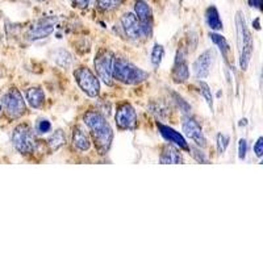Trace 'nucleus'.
<instances>
[{
  "mask_svg": "<svg viewBox=\"0 0 263 263\" xmlns=\"http://www.w3.org/2000/svg\"><path fill=\"white\" fill-rule=\"evenodd\" d=\"M190 152H192L194 158L198 160V162H200V163H207V162H208L206 154H204L202 150L199 149V148H190Z\"/></svg>",
  "mask_w": 263,
  "mask_h": 263,
  "instance_id": "bb28decb",
  "label": "nucleus"
},
{
  "mask_svg": "<svg viewBox=\"0 0 263 263\" xmlns=\"http://www.w3.org/2000/svg\"><path fill=\"white\" fill-rule=\"evenodd\" d=\"M37 1H45V0H37Z\"/></svg>",
  "mask_w": 263,
  "mask_h": 263,
  "instance_id": "f704fd0d",
  "label": "nucleus"
},
{
  "mask_svg": "<svg viewBox=\"0 0 263 263\" xmlns=\"http://www.w3.org/2000/svg\"><path fill=\"white\" fill-rule=\"evenodd\" d=\"M254 153L258 158H261L263 154V137H260L257 140L256 145H254Z\"/></svg>",
  "mask_w": 263,
  "mask_h": 263,
  "instance_id": "c756f323",
  "label": "nucleus"
},
{
  "mask_svg": "<svg viewBox=\"0 0 263 263\" xmlns=\"http://www.w3.org/2000/svg\"><path fill=\"white\" fill-rule=\"evenodd\" d=\"M70 1H71L74 7L82 8V9H83V8H87L88 5H90V1H91V0H70Z\"/></svg>",
  "mask_w": 263,
  "mask_h": 263,
  "instance_id": "7c9ffc66",
  "label": "nucleus"
},
{
  "mask_svg": "<svg viewBox=\"0 0 263 263\" xmlns=\"http://www.w3.org/2000/svg\"><path fill=\"white\" fill-rule=\"evenodd\" d=\"M25 96H27V100L29 105L35 109L42 107V104L45 102V94L42 91V88L40 87H31L28 88L27 92H25Z\"/></svg>",
  "mask_w": 263,
  "mask_h": 263,
  "instance_id": "f3484780",
  "label": "nucleus"
},
{
  "mask_svg": "<svg viewBox=\"0 0 263 263\" xmlns=\"http://www.w3.org/2000/svg\"><path fill=\"white\" fill-rule=\"evenodd\" d=\"M172 98H174V100H175V103L178 104V107L182 109V112H183L184 114H190L191 112V107L188 105V103L186 102V100L182 99V96H179L178 94H172Z\"/></svg>",
  "mask_w": 263,
  "mask_h": 263,
  "instance_id": "a878e982",
  "label": "nucleus"
},
{
  "mask_svg": "<svg viewBox=\"0 0 263 263\" xmlns=\"http://www.w3.org/2000/svg\"><path fill=\"white\" fill-rule=\"evenodd\" d=\"M73 145L79 152H87L91 148V140L90 136L86 133V130L80 125L74 126L73 129Z\"/></svg>",
  "mask_w": 263,
  "mask_h": 263,
  "instance_id": "dca6fc26",
  "label": "nucleus"
},
{
  "mask_svg": "<svg viewBox=\"0 0 263 263\" xmlns=\"http://www.w3.org/2000/svg\"><path fill=\"white\" fill-rule=\"evenodd\" d=\"M74 78H75V82L78 83L80 90H82L86 95L90 96V98H94V99L99 96V79H98V76L92 73L88 67H86V66L78 67V69L74 71Z\"/></svg>",
  "mask_w": 263,
  "mask_h": 263,
  "instance_id": "20e7f679",
  "label": "nucleus"
},
{
  "mask_svg": "<svg viewBox=\"0 0 263 263\" xmlns=\"http://www.w3.org/2000/svg\"><path fill=\"white\" fill-rule=\"evenodd\" d=\"M112 76L114 79L121 82L124 84H129V86H136V84L142 83L144 80L149 78V73H146L142 69L133 65L125 58H114L113 62V71Z\"/></svg>",
  "mask_w": 263,
  "mask_h": 263,
  "instance_id": "f03ea898",
  "label": "nucleus"
},
{
  "mask_svg": "<svg viewBox=\"0 0 263 263\" xmlns=\"http://www.w3.org/2000/svg\"><path fill=\"white\" fill-rule=\"evenodd\" d=\"M0 108H1V107H0Z\"/></svg>",
  "mask_w": 263,
  "mask_h": 263,
  "instance_id": "c9c22d12",
  "label": "nucleus"
},
{
  "mask_svg": "<svg viewBox=\"0 0 263 263\" xmlns=\"http://www.w3.org/2000/svg\"><path fill=\"white\" fill-rule=\"evenodd\" d=\"M163 55H164L163 46L160 45V44H156L152 50V63L154 67H158V66L160 65V62L163 59Z\"/></svg>",
  "mask_w": 263,
  "mask_h": 263,
  "instance_id": "b1692460",
  "label": "nucleus"
},
{
  "mask_svg": "<svg viewBox=\"0 0 263 263\" xmlns=\"http://www.w3.org/2000/svg\"><path fill=\"white\" fill-rule=\"evenodd\" d=\"M113 62H114V54L111 50L108 49H100L96 54L95 59H94V66H95V71L98 73L99 78L103 80L107 86L113 84Z\"/></svg>",
  "mask_w": 263,
  "mask_h": 263,
  "instance_id": "39448f33",
  "label": "nucleus"
},
{
  "mask_svg": "<svg viewBox=\"0 0 263 263\" xmlns=\"http://www.w3.org/2000/svg\"><path fill=\"white\" fill-rule=\"evenodd\" d=\"M249 5L257 9H262V0H249Z\"/></svg>",
  "mask_w": 263,
  "mask_h": 263,
  "instance_id": "2f4dec72",
  "label": "nucleus"
},
{
  "mask_svg": "<svg viewBox=\"0 0 263 263\" xmlns=\"http://www.w3.org/2000/svg\"><path fill=\"white\" fill-rule=\"evenodd\" d=\"M206 21L207 25L212 29V31H221L222 29V21L220 19V13H218L217 8L214 5L207 8L206 11Z\"/></svg>",
  "mask_w": 263,
  "mask_h": 263,
  "instance_id": "a211bd4d",
  "label": "nucleus"
},
{
  "mask_svg": "<svg viewBox=\"0 0 263 263\" xmlns=\"http://www.w3.org/2000/svg\"><path fill=\"white\" fill-rule=\"evenodd\" d=\"M246 153H248V142L245 138H241L238 142V158L245 159L246 158Z\"/></svg>",
  "mask_w": 263,
  "mask_h": 263,
  "instance_id": "c85d7f7f",
  "label": "nucleus"
},
{
  "mask_svg": "<svg viewBox=\"0 0 263 263\" xmlns=\"http://www.w3.org/2000/svg\"><path fill=\"white\" fill-rule=\"evenodd\" d=\"M124 1L125 0H96V7L99 8L100 11L104 12L113 11V9L120 7Z\"/></svg>",
  "mask_w": 263,
  "mask_h": 263,
  "instance_id": "4be33fe9",
  "label": "nucleus"
},
{
  "mask_svg": "<svg viewBox=\"0 0 263 263\" xmlns=\"http://www.w3.org/2000/svg\"><path fill=\"white\" fill-rule=\"evenodd\" d=\"M66 144V136L65 132L62 129H57L55 132H53V134L50 136L48 140V146L52 152H57Z\"/></svg>",
  "mask_w": 263,
  "mask_h": 263,
  "instance_id": "aec40b11",
  "label": "nucleus"
},
{
  "mask_svg": "<svg viewBox=\"0 0 263 263\" xmlns=\"http://www.w3.org/2000/svg\"><path fill=\"white\" fill-rule=\"evenodd\" d=\"M121 25L122 31L125 33V36L133 41H138L144 38V33H142L141 24L140 20L137 19V16L132 13V12H126L121 17Z\"/></svg>",
  "mask_w": 263,
  "mask_h": 263,
  "instance_id": "9b49d317",
  "label": "nucleus"
},
{
  "mask_svg": "<svg viewBox=\"0 0 263 263\" xmlns=\"http://www.w3.org/2000/svg\"><path fill=\"white\" fill-rule=\"evenodd\" d=\"M12 145L21 154H31L35 152L37 142L31 126L28 124H20L16 126L12 133Z\"/></svg>",
  "mask_w": 263,
  "mask_h": 263,
  "instance_id": "7ed1b4c3",
  "label": "nucleus"
},
{
  "mask_svg": "<svg viewBox=\"0 0 263 263\" xmlns=\"http://www.w3.org/2000/svg\"><path fill=\"white\" fill-rule=\"evenodd\" d=\"M114 120L120 129L132 130L136 128L137 124V113L129 103H122L118 105L114 114Z\"/></svg>",
  "mask_w": 263,
  "mask_h": 263,
  "instance_id": "1a4fd4ad",
  "label": "nucleus"
},
{
  "mask_svg": "<svg viewBox=\"0 0 263 263\" xmlns=\"http://www.w3.org/2000/svg\"><path fill=\"white\" fill-rule=\"evenodd\" d=\"M248 124V120L246 118H242V120H240V122H238V125L240 126H245Z\"/></svg>",
  "mask_w": 263,
  "mask_h": 263,
  "instance_id": "72a5a7b5",
  "label": "nucleus"
},
{
  "mask_svg": "<svg viewBox=\"0 0 263 263\" xmlns=\"http://www.w3.org/2000/svg\"><path fill=\"white\" fill-rule=\"evenodd\" d=\"M134 12L141 24L144 38H149L153 33V12L152 8L145 0H136Z\"/></svg>",
  "mask_w": 263,
  "mask_h": 263,
  "instance_id": "6e6552de",
  "label": "nucleus"
},
{
  "mask_svg": "<svg viewBox=\"0 0 263 263\" xmlns=\"http://www.w3.org/2000/svg\"><path fill=\"white\" fill-rule=\"evenodd\" d=\"M214 62V52L212 49H208L206 52H203L196 61L192 65L194 69V74L198 79H204L207 76L210 75V67L213 65Z\"/></svg>",
  "mask_w": 263,
  "mask_h": 263,
  "instance_id": "f8f14e48",
  "label": "nucleus"
},
{
  "mask_svg": "<svg viewBox=\"0 0 263 263\" xmlns=\"http://www.w3.org/2000/svg\"><path fill=\"white\" fill-rule=\"evenodd\" d=\"M1 104H3L4 109H5L7 114L11 118L21 117L27 111L25 100H24L21 92L19 90H16V88H11L1 98Z\"/></svg>",
  "mask_w": 263,
  "mask_h": 263,
  "instance_id": "423d86ee",
  "label": "nucleus"
},
{
  "mask_svg": "<svg viewBox=\"0 0 263 263\" xmlns=\"http://www.w3.org/2000/svg\"><path fill=\"white\" fill-rule=\"evenodd\" d=\"M186 57H187V54L183 49L178 50L171 73V78L175 83H184L190 78V67H188Z\"/></svg>",
  "mask_w": 263,
  "mask_h": 263,
  "instance_id": "ddd939ff",
  "label": "nucleus"
},
{
  "mask_svg": "<svg viewBox=\"0 0 263 263\" xmlns=\"http://www.w3.org/2000/svg\"><path fill=\"white\" fill-rule=\"evenodd\" d=\"M199 88H200V92H202L203 98H204V100H206L207 104H208V107L210 108V111L213 112V96H212L210 86H208L206 82L199 79Z\"/></svg>",
  "mask_w": 263,
  "mask_h": 263,
  "instance_id": "5701e85b",
  "label": "nucleus"
},
{
  "mask_svg": "<svg viewBox=\"0 0 263 263\" xmlns=\"http://www.w3.org/2000/svg\"><path fill=\"white\" fill-rule=\"evenodd\" d=\"M83 120L90 129L96 150L99 154H107L113 141V130L107 118L98 111H88L84 114Z\"/></svg>",
  "mask_w": 263,
  "mask_h": 263,
  "instance_id": "f257e3e1",
  "label": "nucleus"
},
{
  "mask_svg": "<svg viewBox=\"0 0 263 263\" xmlns=\"http://www.w3.org/2000/svg\"><path fill=\"white\" fill-rule=\"evenodd\" d=\"M52 130V124H50V121H48V120H40L37 124V132L38 133L41 134H45L48 133V132H50Z\"/></svg>",
  "mask_w": 263,
  "mask_h": 263,
  "instance_id": "cd10ccee",
  "label": "nucleus"
},
{
  "mask_svg": "<svg viewBox=\"0 0 263 263\" xmlns=\"http://www.w3.org/2000/svg\"><path fill=\"white\" fill-rule=\"evenodd\" d=\"M182 128H183V133L190 140H192L196 145L200 146V148L207 146V138L204 136V133H203V129L198 124V121L191 117L190 114L184 116L183 122H182Z\"/></svg>",
  "mask_w": 263,
  "mask_h": 263,
  "instance_id": "9d476101",
  "label": "nucleus"
},
{
  "mask_svg": "<svg viewBox=\"0 0 263 263\" xmlns=\"http://www.w3.org/2000/svg\"><path fill=\"white\" fill-rule=\"evenodd\" d=\"M157 126H158V129H159V133L162 134V137L166 140V141L171 142L174 145L179 146L180 149L183 150H190V146L186 142L184 137L179 132H176L175 129H172L171 126L164 125L162 122H157Z\"/></svg>",
  "mask_w": 263,
  "mask_h": 263,
  "instance_id": "4468645a",
  "label": "nucleus"
},
{
  "mask_svg": "<svg viewBox=\"0 0 263 263\" xmlns=\"http://www.w3.org/2000/svg\"><path fill=\"white\" fill-rule=\"evenodd\" d=\"M254 28H256L257 31H261V25H260V19L254 20Z\"/></svg>",
  "mask_w": 263,
  "mask_h": 263,
  "instance_id": "473e14b6",
  "label": "nucleus"
},
{
  "mask_svg": "<svg viewBox=\"0 0 263 263\" xmlns=\"http://www.w3.org/2000/svg\"><path fill=\"white\" fill-rule=\"evenodd\" d=\"M159 162L162 164H178V163H183V156L182 153L179 152L178 148H175L171 144H167V145L163 146L162 149V153H160L159 157Z\"/></svg>",
  "mask_w": 263,
  "mask_h": 263,
  "instance_id": "2eb2a0df",
  "label": "nucleus"
},
{
  "mask_svg": "<svg viewBox=\"0 0 263 263\" xmlns=\"http://www.w3.org/2000/svg\"><path fill=\"white\" fill-rule=\"evenodd\" d=\"M210 38L213 41V44L217 46L220 52H221L222 57L226 62L229 61V57H230V46H229L228 41L225 40V37L221 35H217V33H210Z\"/></svg>",
  "mask_w": 263,
  "mask_h": 263,
  "instance_id": "6ab92c4d",
  "label": "nucleus"
},
{
  "mask_svg": "<svg viewBox=\"0 0 263 263\" xmlns=\"http://www.w3.org/2000/svg\"><path fill=\"white\" fill-rule=\"evenodd\" d=\"M53 57L55 63H57L58 66L63 67V69H69L70 66H71V63H73V57H71V54L63 49L57 50V52L53 54Z\"/></svg>",
  "mask_w": 263,
  "mask_h": 263,
  "instance_id": "412c9836",
  "label": "nucleus"
},
{
  "mask_svg": "<svg viewBox=\"0 0 263 263\" xmlns=\"http://www.w3.org/2000/svg\"><path fill=\"white\" fill-rule=\"evenodd\" d=\"M55 24H57V17H52V16L37 20L28 32V40L37 41L42 38H48L50 35H53Z\"/></svg>",
  "mask_w": 263,
  "mask_h": 263,
  "instance_id": "0eeeda50",
  "label": "nucleus"
},
{
  "mask_svg": "<svg viewBox=\"0 0 263 263\" xmlns=\"http://www.w3.org/2000/svg\"><path fill=\"white\" fill-rule=\"evenodd\" d=\"M216 141H217V152L218 154H224L229 145V136L222 133L217 134V138H216Z\"/></svg>",
  "mask_w": 263,
  "mask_h": 263,
  "instance_id": "393cba45",
  "label": "nucleus"
}]
</instances>
